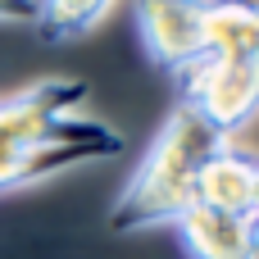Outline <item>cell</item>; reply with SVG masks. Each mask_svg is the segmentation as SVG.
<instances>
[{"label":"cell","mask_w":259,"mask_h":259,"mask_svg":"<svg viewBox=\"0 0 259 259\" xmlns=\"http://www.w3.org/2000/svg\"><path fill=\"white\" fill-rule=\"evenodd\" d=\"M82 100L87 82L77 77H46L0 100V196L123 155V137L109 123L77 114Z\"/></svg>","instance_id":"6da1fadb"},{"label":"cell","mask_w":259,"mask_h":259,"mask_svg":"<svg viewBox=\"0 0 259 259\" xmlns=\"http://www.w3.org/2000/svg\"><path fill=\"white\" fill-rule=\"evenodd\" d=\"M219 146H228V137L214 132L196 109L178 105L168 114V123L159 127L155 146L146 150V159L137 164L132 182L114 200L109 228L114 232H146L159 223L173 228L196 205V178Z\"/></svg>","instance_id":"7a4b0ae2"},{"label":"cell","mask_w":259,"mask_h":259,"mask_svg":"<svg viewBox=\"0 0 259 259\" xmlns=\"http://www.w3.org/2000/svg\"><path fill=\"white\" fill-rule=\"evenodd\" d=\"M173 77H178L182 105L196 109L223 137L241 132L246 123L259 118V64H237V59L200 55L196 64H187Z\"/></svg>","instance_id":"3957f363"},{"label":"cell","mask_w":259,"mask_h":259,"mask_svg":"<svg viewBox=\"0 0 259 259\" xmlns=\"http://www.w3.org/2000/svg\"><path fill=\"white\" fill-rule=\"evenodd\" d=\"M205 9L209 0H132L146 55L168 73L196 64L205 55Z\"/></svg>","instance_id":"277c9868"},{"label":"cell","mask_w":259,"mask_h":259,"mask_svg":"<svg viewBox=\"0 0 259 259\" xmlns=\"http://www.w3.org/2000/svg\"><path fill=\"white\" fill-rule=\"evenodd\" d=\"M255 187H259V155L237 150V146H219L196 178V205L250 219L255 214Z\"/></svg>","instance_id":"5b68a950"},{"label":"cell","mask_w":259,"mask_h":259,"mask_svg":"<svg viewBox=\"0 0 259 259\" xmlns=\"http://www.w3.org/2000/svg\"><path fill=\"white\" fill-rule=\"evenodd\" d=\"M173 228H178L187 259H250V219L191 205Z\"/></svg>","instance_id":"8992f818"},{"label":"cell","mask_w":259,"mask_h":259,"mask_svg":"<svg viewBox=\"0 0 259 259\" xmlns=\"http://www.w3.org/2000/svg\"><path fill=\"white\" fill-rule=\"evenodd\" d=\"M205 55L259 64V0H209V9H205Z\"/></svg>","instance_id":"52a82bcc"},{"label":"cell","mask_w":259,"mask_h":259,"mask_svg":"<svg viewBox=\"0 0 259 259\" xmlns=\"http://www.w3.org/2000/svg\"><path fill=\"white\" fill-rule=\"evenodd\" d=\"M114 0H36V36L41 41H73L87 36Z\"/></svg>","instance_id":"ba28073f"},{"label":"cell","mask_w":259,"mask_h":259,"mask_svg":"<svg viewBox=\"0 0 259 259\" xmlns=\"http://www.w3.org/2000/svg\"><path fill=\"white\" fill-rule=\"evenodd\" d=\"M0 23H36V0H0Z\"/></svg>","instance_id":"9c48e42d"},{"label":"cell","mask_w":259,"mask_h":259,"mask_svg":"<svg viewBox=\"0 0 259 259\" xmlns=\"http://www.w3.org/2000/svg\"><path fill=\"white\" fill-rule=\"evenodd\" d=\"M250 259H259V214H250Z\"/></svg>","instance_id":"30bf717a"},{"label":"cell","mask_w":259,"mask_h":259,"mask_svg":"<svg viewBox=\"0 0 259 259\" xmlns=\"http://www.w3.org/2000/svg\"><path fill=\"white\" fill-rule=\"evenodd\" d=\"M255 214H259V187H255Z\"/></svg>","instance_id":"8fae6325"}]
</instances>
